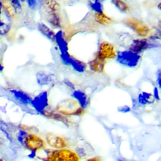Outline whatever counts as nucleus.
Masks as SVG:
<instances>
[{
	"label": "nucleus",
	"mask_w": 161,
	"mask_h": 161,
	"mask_svg": "<svg viewBox=\"0 0 161 161\" xmlns=\"http://www.w3.org/2000/svg\"><path fill=\"white\" fill-rule=\"evenodd\" d=\"M73 96L76 99L79 100V101L84 102L85 101L86 96L85 95L80 91H76L73 93Z\"/></svg>",
	"instance_id": "obj_19"
},
{
	"label": "nucleus",
	"mask_w": 161,
	"mask_h": 161,
	"mask_svg": "<svg viewBox=\"0 0 161 161\" xmlns=\"http://www.w3.org/2000/svg\"><path fill=\"white\" fill-rule=\"evenodd\" d=\"M12 25V21L8 12L3 10L0 16V35L3 36L8 33Z\"/></svg>",
	"instance_id": "obj_6"
},
{
	"label": "nucleus",
	"mask_w": 161,
	"mask_h": 161,
	"mask_svg": "<svg viewBox=\"0 0 161 161\" xmlns=\"http://www.w3.org/2000/svg\"><path fill=\"white\" fill-rule=\"evenodd\" d=\"M90 67L92 70L95 71L101 72L103 70L104 68V60L100 59L98 57L95 60L91 61L90 63Z\"/></svg>",
	"instance_id": "obj_11"
},
{
	"label": "nucleus",
	"mask_w": 161,
	"mask_h": 161,
	"mask_svg": "<svg viewBox=\"0 0 161 161\" xmlns=\"http://www.w3.org/2000/svg\"><path fill=\"white\" fill-rule=\"evenodd\" d=\"M11 91L17 99L23 103H28L31 101V97L25 92L18 90H13Z\"/></svg>",
	"instance_id": "obj_13"
},
{
	"label": "nucleus",
	"mask_w": 161,
	"mask_h": 161,
	"mask_svg": "<svg viewBox=\"0 0 161 161\" xmlns=\"http://www.w3.org/2000/svg\"><path fill=\"white\" fill-rule=\"evenodd\" d=\"M153 46V45L149 43V41L147 39H136L132 43L130 47V50L133 52L138 53L145 50Z\"/></svg>",
	"instance_id": "obj_8"
},
{
	"label": "nucleus",
	"mask_w": 161,
	"mask_h": 161,
	"mask_svg": "<svg viewBox=\"0 0 161 161\" xmlns=\"http://www.w3.org/2000/svg\"><path fill=\"white\" fill-rule=\"evenodd\" d=\"M65 83L66 84H67L69 86H70V87H71V88H74V86H73V85L72 84L71 82L69 81H67L66 82H65Z\"/></svg>",
	"instance_id": "obj_23"
},
{
	"label": "nucleus",
	"mask_w": 161,
	"mask_h": 161,
	"mask_svg": "<svg viewBox=\"0 0 161 161\" xmlns=\"http://www.w3.org/2000/svg\"><path fill=\"white\" fill-rule=\"evenodd\" d=\"M47 160L48 161H80L74 152L66 149L52 152L49 153Z\"/></svg>",
	"instance_id": "obj_2"
},
{
	"label": "nucleus",
	"mask_w": 161,
	"mask_h": 161,
	"mask_svg": "<svg viewBox=\"0 0 161 161\" xmlns=\"http://www.w3.org/2000/svg\"><path fill=\"white\" fill-rule=\"evenodd\" d=\"M118 62L121 64L133 68L137 65L140 60L138 53L132 51L120 52L118 53Z\"/></svg>",
	"instance_id": "obj_3"
},
{
	"label": "nucleus",
	"mask_w": 161,
	"mask_h": 161,
	"mask_svg": "<svg viewBox=\"0 0 161 161\" xmlns=\"http://www.w3.org/2000/svg\"><path fill=\"white\" fill-rule=\"evenodd\" d=\"M11 5L13 6V9L17 14H20L22 11V6L20 2L17 0H14L11 2Z\"/></svg>",
	"instance_id": "obj_18"
},
{
	"label": "nucleus",
	"mask_w": 161,
	"mask_h": 161,
	"mask_svg": "<svg viewBox=\"0 0 161 161\" xmlns=\"http://www.w3.org/2000/svg\"><path fill=\"white\" fill-rule=\"evenodd\" d=\"M96 19L98 22L102 24H106L110 22L111 19L108 17L106 16L103 13L100 14L97 13L96 14Z\"/></svg>",
	"instance_id": "obj_16"
},
{
	"label": "nucleus",
	"mask_w": 161,
	"mask_h": 161,
	"mask_svg": "<svg viewBox=\"0 0 161 161\" xmlns=\"http://www.w3.org/2000/svg\"><path fill=\"white\" fill-rule=\"evenodd\" d=\"M125 23L141 36L146 35L149 31L148 27L145 23L135 19H128Z\"/></svg>",
	"instance_id": "obj_4"
},
{
	"label": "nucleus",
	"mask_w": 161,
	"mask_h": 161,
	"mask_svg": "<svg viewBox=\"0 0 161 161\" xmlns=\"http://www.w3.org/2000/svg\"><path fill=\"white\" fill-rule=\"evenodd\" d=\"M114 51L112 45L106 42H103L100 46L98 57L102 60L111 58L114 56Z\"/></svg>",
	"instance_id": "obj_7"
},
{
	"label": "nucleus",
	"mask_w": 161,
	"mask_h": 161,
	"mask_svg": "<svg viewBox=\"0 0 161 161\" xmlns=\"http://www.w3.org/2000/svg\"><path fill=\"white\" fill-rule=\"evenodd\" d=\"M46 139L48 144L55 148H63L67 146V143L63 137L52 133L47 134Z\"/></svg>",
	"instance_id": "obj_5"
},
{
	"label": "nucleus",
	"mask_w": 161,
	"mask_h": 161,
	"mask_svg": "<svg viewBox=\"0 0 161 161\" xmlns=\"http://www.w3.org/2000/svg\"><path fill=\"white\" fill-rule=\"evenodd\" d=\"M86 161H102L100 159H99L97 157H94V158H90L88 159Z\"/></svg>",
	"instance_id": "obj_22"
},
{
	"label": "nucleus",
	"mask_w": 161,
	"mask_h": 161,
	"mask_svg": "<svg viewBox=\"0 0 161 161\" xmlns=\"http://www.w3.org/2000/svg\"><path fill=\"white\" fill-rule=\"evenodd\" d=\"M157 75H158L157 76H158V77H157V82L159 84V87H160V86H161V71H160V69H159V72L157 74Z\"/></svg>",
	"instance_id": "obj_21"
},
{
	"label": "nucleus",
	"mask_w": 161,
	"mask_h": 161,
	"mask_svg": "<svg viewBox=\"0 0 161 161\" xmlns=\"http://www.w3.org/2000/svg\"><path fill=\"white\" fill-rule=\"evenodd\" d=\"M38 29L41 33L47 37L49 39L52 41L55 40V35L54 32L45 24L39 23L38 25Z\"/></svg>",
	"instance_id": "obj_10"
},
{
	"label": "nucleus",
	"mask_w": 161,
	"mask_h": 161,
	"mask_svg": "<svg viewBox=\"0 0 161 161\" xmlns=\"http://www.w3.org/2000/svg\"><path fill=\"white\" fill-rule=\"evenodd\" d=\"M28 4L29 5V7L31 9H34L36 7V5H37V2L36 1H32V0H30V1H28Z\"/></svg>",
	"instance_id": "obj_20"
},
{
	"label": "nucleus",
	"mask_w": 161,
	"mask_h": 161,
	"mask_svg": "<svg viewBox=\"0 0 161 161\" xmlns=\"http://www.w3.org/2000/svg\"><path fill=\"white\" fill-rule=\"evenodd\" d=\"M112 3L122 12H125L128 11L129 7L128 5L125 3L124 2L121 1H113Z\"/></svg>",
	"instance_id": "obj_17"
},
{
	"label": "nucleus",
	"mask_w": 161,
	"mask_h": 161,
	"mask_svg": "<svg viewBox=\"0 0 161 161\" xmlns=\"http://www.w3.org/2000/svg\"><path fill=\"white\" fill-rule=\"evenodd\" d=\"M52 75L44 71L38 72L36 74V80L40 85L44 86L49 84L53 80Z\"/></svg>",
	"instance_id": "obj_9"
},
{
	"label": "nucleus",
	"mask_w": 161,
	"mask_h": 161,
	"mask_svg": "<svg viewBox=\"0 0 161 161\" xmlns=\"http://www.w3.org/2000/svg\"><path fill=\"white\" fill-rule=\"evenodd\" d=\"M69 64L71 65L73 68L78 72H83L86 68L85 64L79 60L73 58L71 56L69 61Z\"/></svg>",
	"instance_id": "obj_12"
},
{
	"label": "nucleus",
	"mask_w": 161,
	"mask_h": 161,
	"mask_svg": "<svg viewBox=\"0 0 161 161\" xmlns=\"http://www.w3.org/2000/svg\"><path fill=\"white\" fill-rule=\"evenodd\" d=\"M55 39L59 45L61 51L62 52V53L67 52V44L64 39L63 38L62 33L58 32V34L55 35Z\"/></svg>",
	"instance_id": "obj_14"
},
{
	"label": "nucleus",
	"mask_w": 161,
	"mask_h": 161,
	"mask_svg": "<svg viewBox=\"0 0 161 161\" xmlns=\"http://www.w3.org/2000/svg\"><path fill=\"white\" fill-rule=\"evenodd\" d=\"M3 66L1 64H0V72H1V71H2V70H3Z\"/></svg>",
	"instance_id": "obj_24"
},
{
	"label": "nucleus",
	"mask_w": 161,
	"mask_h": 161,
	"mask_svg": "<svg viewBox=\"0 0 161 161\" xmlns=\"http://www.w3.org/2000/svg\"><path fill=\"white\" fill-rule=\"evenodd\" d=\"M89 4L91 8L97 13H100V14L103 13L102 5L99 2H90Z\"/></svg>",
	"instance_id": "obj_15"
},
{
	"label": "nucleus",
	"mask_w": 161,
	"mask_h": 161,
	"mask_svg": "<svg viewBox=\"0 0 161 161\" xmlns=\"http://www.w3.org/2000/svg\"><path fill=\"white\" fill-rule=\"evenodd\" d=\"M21 139L23 146L31 151L35 152L42 149L46 146L45 141L42 138L33 134L23 135Z\"/></svg>",
	"instance_id": "obj_1"
},
{
	"label": "nucleus",
	"mask_w": 161,
	"mask_h": 161,
	"mask_svg": "<svg viewBox=\"0 0 161 161\" xmlns=\"http://www.w3.org/2000/svg\"><path fill=\"white\" fill-rule=\"evenodd\" d=\"M0 161H3V160H2V159H0Z\"/></svg>",
	"instance_id": "obj_25"
}]
</instances>
